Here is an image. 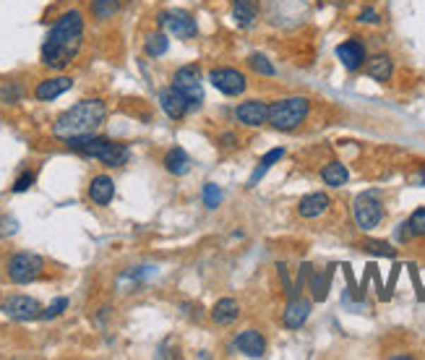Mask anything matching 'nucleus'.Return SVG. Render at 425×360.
<instances>
[{"label":"nucleus","instance_id":"obj_1","mask_svg":"<svg viewBox=\"0 0 425 360\" xmlns=\"http://www.w3.org/2000/svg\"><path fill=\"white\" fill-rule=\"evenodd\" d=\"M81 42H84V16H81V11L60 13L42 44V66L52 71H63L78 55Z\"/></svg>","mask_w":425,"mask_h":360},{"label":"nucleus","instance_id":"obj_2","mask_svg":"<svg viewBox=\"0 0 425 360\" xmlns=\"http://www.w3.org/2000/svg\"><path fill=\"white\" fill-rule=\"evenodd\" d=\"M107 118V104L102 100H81L73 107L58 115L55 123H52V133L58 138H73V136H89L94 131L100 128Z\"/></svg>","mask_w":425,"mask_h":360},{"label":"nucleus","instance_id":"obj_3","mask_svg":"<svg viewBox=\"0 0 425 360\" xmlns=\"http://www.w3.org/2000/svg\"><path fill=\"white\" fill-rule=\"evenodd\" d=\"M66 146H68L71 152H76V155L100 160V162L107 164V167H123V164L131 160V149H128L126 144H118V141L104 138V136H94V133L66 138Z\"/></svg>","mask_w":425,"mask_h":360},{"label":"nucleus","instance_id":"obj_4","mask_svg":"<svg viewBox=\"0 0 425 360\" xmlns=\"http://www.w3.org/2000/svg\"><path fill=\"white\" fill-rule=\"evenodd\" d=\"M308 112H311V100H306V97H282V100L269 104V123H272V128L289 133V131L300 128L306 123Z\"/></svg>","mask_w":425,"mask_h":360},{"label":"nucleus","instance_id":"obj_5","mask_svg":"<svg viewBox=\"0 0 425 360\" xmlns=\"http://www.w3.org/2000/svg\"><path fill=\"white\" fill-rule=\"evenodd\" d=\"M6 272H8V280L16 284H29L40 280L44 272V261L40 253H32V251H21V253H13L8 258V266H6Z\"/></svg>","mask_w":425,"mask_h":360},{"label":"nucleus","instance_id":"obj_6","mask_svg":"<svg viewBox=\"0 0 425 360\" xmlns=\"http://www.w3.org/2000/svg\"><path fill=\"white\" fill-rule=\"evenodd\" d=\"M352 215H355V222L360 230H376L383 220V204L381 198L376 196L373 191H366V193H360L355 198V204H352Z\"/></svg>","mask_w":425,"mask_h":360},{"label":"nucleus","instance_id":"obj_7","mask_svg":"<svg viewBox=\"0 0 425 360\" xmlns=\"http://www.w3.org/2000/svg\"><path fill=\"white\" fill-rule=\"evenodd\" d=\"M172 86L188 97L193 110H198L204 104V86H201V68L198 66H183V68L175 71Z\"/></svg>","mask_w":425,"mask_h":360},{"label":"nucleus","instance_id":"obj_8","mask_svg":"<svg viewBox=\"0 0 425 360\" xmlns=\"http://www.w3.org/2000/svg\"><path fill=\"white\" fill-rule=\"evenodd\" d=\"M157 24L167 32V35L178 37V40H193L198 35V24L196 18L188 13V11L172 8V11H162L157 16Z\"/></svg>","mask_w":425,"mask_h":360},{"label":"nucleus","instance_id":"obj_9","mask_svg":"<svg viewBox=\"0 0 425 360\" xmlns=\"http://www.w3.org/2000/svg\"><path fill=\"white\" fill-rule=\"evenodd\" d=\"M209 81L225 97H240L248 89L246 76L238 68H212L209 71Z\"/></svg>","mask_w":425,"mask_h":360},{"label":"nucleus","instance_id":"obj_10","mask_svg":"<svg viewBox=\"0 0 425 360\" xmlns=\"http://www.w3.org/2000/svg\"><path fill=\"white\" fill-rule=\"evenodd\" d=\"M0 311L13 321H32V318H40V313H42L40 303L29 295H11L8 300H3Z\"/></svg>","mask_w":425,"mask_h":360},{"label":"nucleus","instance_id":"obj_11","mask_svg":"<svg viewBox=\"0 0 425 360\" xmlns=\"http://www.w3.org/2000/svg\"><path fill=\"white\" fill-rule=\"evenodd\" d=\"M230 350L240 352V355H246V358H264L266 340L258 329H246V332H238V335H235Z\"/></svg>","mask_w":425,"mask_h":360},{"label":"nucleus","instance_id":"obj_12","mask_svg":"<svg viewBox=\"0 0 425 360\" xmlns=\"http://www.w3.org/2000/svg\"><path fill=\"white\" fill-rule=\"evenodd\" d=\"M235 120L248 126V128H258L269 123V104L264 100H248V102H240L235 107Z\"/></svg>","mask_w":425,"mask_h":360},{"label":"nucleus","instance_id":"obj_13","mask_svg":"<svg viewBox=\"0 0 425 360\" xmlns=\"http://www.w3.org/2000/svg\"><path fill=\"white\" fill-rule=\"evenodd\" d=\"M160 107L164 110V115L170 120L186 118L188 112L193 110L191 102H188V97L183 95V92H178L175 86H167V89H162L160 92Z\"/></svg>","mask_w":425,"mask_h":360},{"label":"nucleus","instance_id":"obj_14","mask_svg":"<svg viewBox=\"0 0 425 360\" xmlns=\"http://www.w3.org/2000/svg\"><path fill=\"white\" fill-rule=\"evenodd\" d=\"M311 308H313V303L308 298H300V295L289 298L285 311H282V324L287 326V329H300L308 321V316H311Z\"/></svg>","mask_w":425,"mask_h":360},{"label":"nucleus","instance_id":"obj_15","mask_svg":"<svg viewBox=\"0 0 425 360\" xmlns=\"http://www.w3.org/2000/svg\"><path fill=\"white\" fill-rule=\"evenodd\" d=\"M337 58L342 60V66L347 71L363 68L368 60L366 44L360 42V40H347V42H342L340 47H337Z\"/></svg>","mask_w":425,"mask_h":360},{"label":"nucleus","instance_id":"obj_16","mask_svg":"<svg viewBox=\"0 0 425 360\" xmlns=\"http://www.w3.org/2000/svg\"><path fill=\"white\" fill-rule=\"evenodd\" d=\"M71 86H73V78L71 76H52V78H44L40 81L35 89V97L40 102H52V100H58L60 95H66Z\"/></svg>","mask_w":425,"mask_h":360},{"label":"nucleus","instance_id":"obj_17","mask_svg":"<svg viewBox=\"0 0 425 360\" xmlns=\"http://www.w3.org/2000/svg\"><path fill=\"white\" fill-rule=\"evenodd\" d=\"M209 316L217 326H232L240 318V303L235 298H222L214 303V308L209 311Z\"/></svg>","mask_w":425,"mask_h":360},{"label":"nucleus","instance_id":"obj_18","mask_svg":"<svg viewBox=\"0 0 425 360\" xmlns=\"http://www.w3.org/2000/svg\"><path fill=\"white\" fill-rule=\"evenodd\" d=\"M89 198H92L97 206H107L112 204L115 198V183H112L110 175H97L89 183Z\"/></svg>","mask_w":425,"mask_h":360},{"label":"nucleus","instance_id":"obj_19","mask_svg":"<svg viewBox=\"0 0 425 360\" xmlns=\"http://www.w3.org/2000/svg\"><path fill=\"white\" fill-rule=\"evenodd\" d=\"M332 206V198L326 196V193H308L306 198H300L298 204V215L306 217V220H316V217H321L326 209Z\"/></svg>","mask_w":425,"mask_h":360},{"label":"nucleus","instance_id":"obj_20","mask_svg":"<svg viewBox=\"0 0 425 360\" xmlns=\"http://www.w3.org/2000/svg\"><path fill=\"white\" fill-rule=\"evenodd\" d=\"M366 73L373 81H381V84H386L391 78V73H394V60L386 55V52H381V55H373V58L366 60Z\"/></svg>","mask_w":425,"mask_h":360},{"label":"nucleus","instance_id":"obj_21","mask_svg":"<svg viewBox=\"0 0 425 360\" xmlns=\"http://www.w3.org/2000/svg\"><path fill=\"white\" fill-rule=\"evenodd\" d=\"M232 18L243 29H251L258 18V0H232Z\"/></svg>","mask_w":425,"mask_h":360},{"label":"nucleus","instance_id":"obj_22","mask_svg":"<svg viewBox=\"0 0 425 360\" xmlns=\"http://www.w3.org/2000/svg\"><path fill=\"white\" fill-rule=\"evenodd\" d=\"M164 170L170 172V175H188L191 172V157H188L186 149L172 146L170 152L164 155Z\"/></svg>","mask_w":425,"mask_h":360},{"label":"nucleus","instance_id":"obj_23","mask_svg":"<svg viewBox=\"0 0 425 360\" xmlns=\"http://www.w3.org/2000/svg\"><path fill=\"white\" fill-rule=\"evenodd\" d=\"M332 269L334 266H329L326 272H308V284H311V295H313L316 303H321V300H326V295H329V284H332Z\"/></svg>","mask_w":425,"mask_h":360},{"label":"nucleus","instance_id":"obj_24","mask_svg":"<svg viewBox=\"0 0 425 360\" xmlns=\"http://www.w3.org/2000/svg\"><path fill=\"white\" fill-rule=\"evenodd\" d=\"M321 180L329 186V188H342V186L349 180V172L342 162H329L321 167Z\"/></svg>","mask_w":425,"mask_h":360},{"label":"nucleus","instance_id":"obj_25","mask_svg":"<svg viewBox=\"0 0 425 360\" xmlns=\"http://www.w3.org/2000/svg\"><path fill=\"white\" fill-rule=\"evenodd\" d=\"M282 157H285V149H282V146H280V149H272V152H269L266 157H261V162L256 164V170L251 172V180H248V186H258V183H261V178H264L266 172L272 170L274 164L280 162Z\"/></svg>","mask_w":425,"mask_h":360},{"label":"nucleus","instance_id":"obj_26","mask_svg":"<svg viewBox=\"0 0 425 360\" xmlns=\"http://www.w3.org/2000/svg\"><path fill=\"white\" fill-rule=\"evenodd\" d=\"M167 47H170V40H167V35H162V32L149 35L146 37V42H144V52L149 55V58H160V55H164Z\"/></svg>","mask_w":425,"mask_h":360},{"label":"nucleus","instance_id":"obj_27","mask_svg":"<svg viewBox=\"0 0 425 360\" xmlns=\"http://www.w3.org/2000/svg\"><path fill=\"white\" fill-rule=\"evenodd\" d=\"M120 11V0H92V16L97 21H107Z\"/></svg>","mask_w":425,"mask_h":360},{"label":"nucleus","instance_id":"obj_28","mask_svg":"<svg viewBox=\"0 0 425 360\" xmlns=\"http://www.w3.org/2000/svg\"><path fill=\"white\" fill-rule=\"evenodd\" d=\"M248 66H251L258 76H277V68H274L272 63H269V58H264L261 52H253V55L248 58Z\"/></svg>","mask_w":425,"mask_h":360},{"label":"nucleus","instance_id":"obj_29","mask_svg":"<svg viewBox=\"0 0 425 360\" xmlns=\"http://www.w3.org/2000/svg\"><path fill=\"white\" fill-rule=\"evenodd\" d=\"M363 251H366V253H373V256H383V258L397 256V248H391L389 243H383V240H366V243H363Z\"/></svg>","mask_w":425,"mask_h":360},{"label":"nucleus","instance_id":"obj_30","mask_svg":"<svg viewBox=\"0 0 425 360\" xmlns=\"http://www.w3.org/2000/svg\"><path fill=\"white\" fill-rule=\"evenodd\" d=\"M407 224H409V230H412L415 238H425V206H420L417 212L409 215Z\"/></svg>","mask_w":425,"mask_h":360},{"label":"nucleus","instance_id":"obj_31","mask_svg":"<svg viewBox=\"0 0 425 360\" xmlns=\"http://www.w3.org/2000/svg\"><path fill=\"white\" fill-rule=\"evenodd\" d=\"M21 97H24V86H21V81L6 84L0 89V102H18Z\"/></svg>","mask_w":425,"mask_h":360},{"label":"nucleus","instance_id":"obj_32","mask_svg":"<svg viewBox=\"0 0 425 360\" xmlns=\"http://www.w3.org/2000/svg\"><path fill=\"white\" fill-rule=\"evenodd\" d=\"M201 198H204L206 209H217L222 204V191L214 186V183H206L204 191H201Z\"/></svg>","mask_w":425,"mask_h":360},{"label":"nucleus","instance_id":"obj_33","mask_svg":"<svg viewBox=\"0 0 425 360\" xmlns=\"http://www.w3.org/2000/svg\"><path fill=\"white\" fill-rule=\"evenodd\" d=\"M68 308V298H58L55 303H50L47 308L40 313V318H44V321H50V318H55V316H60L63 311Z\"/></svg>","mask_w":425,"mask_h":360},{"label":"nucleus","instance_id":"obj_34","mask_svg":"<svg viewBox=\"0 0 425 360\" xmlns=\"http://www.w3.org/2000/svg\"><path fill=\"white\" fill-rule=\"evenodd\" d=\"M35 180H37L35 172H29V170L21 172V175L13 180V188H11V191H13V193H24V191H29L32 186H35Z\"/></svg>","mask_w":425,"mask_h":360},{"label":"nucleus","instance_id":"obj_35","mask_svg":"<svg viewBox=\"0 0 425 360\" xmlns=\"http://www.w3.org/2000/svg\"><path fill=\"white\" fill-rule=\"evenodd\" d=\"M16 230H18V222L13 217H8V215L0 217V238H8V235H13Z\"/></svg>","mask_w":425,"mask_h":360},{"label":"nucleus","instance_id":"obj_36","mask_svg":"<svg viewBox=\"0 0 425 360\" xmlns=\"http://www.w3.org/2000/svg\"><path fill=\"white\" fill-rule=\"evenodd\" d=\"M360 21H363V24H378L381 18H378V13H376L373 8H366V11H360Z\"/></svg>","mask_w":425,"mask_h":360},{"label":"nucleus","instance_id":"obj_37","mask_svg":"<svg viewBox=\"0 0 425 360\" xmlns=\"http://www.w3.org/2000/svg\"><path fill=\"white\" fill-rule=\"evenodd\" d=\"M235 144H238V136H235V133H230V131L220 136V146H225V149H232Z\"/></svg>","mask_w":425,"mask_h":360}]
</instances>
